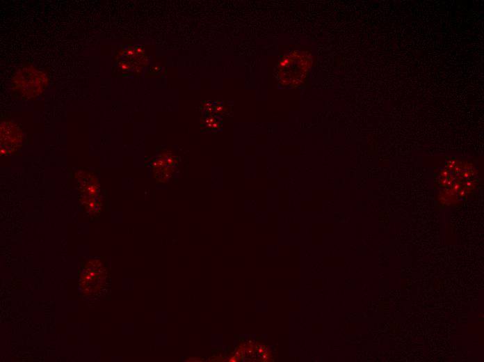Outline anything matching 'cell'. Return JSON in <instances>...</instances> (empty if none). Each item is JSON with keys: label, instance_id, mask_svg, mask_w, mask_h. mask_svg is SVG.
Returning a JSON list of instances; mask_svg holds the SVG:
<instances>
[{"label": "cell", "instance_id": "cell-1", "mask_svg": "<svg viewBox=\"0 0 484 362\" xmlns=\"http://www.w3.org/2000/svg\"><path fill=\"white\" fill-rule=\"evenodd\" d=\"M47 78L42 72L31 68H24L16 74L13 79L15 87L27 96H35L40 93L47 84Z\"/></svg>", "mask_w": 484, "mask_h": 362}]
</instances>
